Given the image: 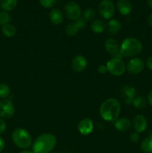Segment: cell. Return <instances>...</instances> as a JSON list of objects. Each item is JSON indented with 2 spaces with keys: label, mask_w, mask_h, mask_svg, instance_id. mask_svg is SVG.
Returning <instances> with one entry per match:
<instances>
[{
  "label": "cell",
  "mask_w": 152,
  "mask_h": 153,
  "mask_svg": "<svg viewBox=\"0 0 152 153\" xmlns=\"http://www.w3.org/2000/svg\"><path fill=\"white\" fill-rule=\"evenodd\" d=\"M121 111L120 102L115 98L104 100L100 106L99 113L101 117L106 122H115L119 118Z\"/></svg>",
  "instance_id": "1"
},
{
  "label": "cell",
  "mask_w": 152,
  "mask_h": 153,
  "mask_svg": "<svg viewBox=\"0 0 152 153\" xmlns=\"http://www.w3.org/2000/svg\"><path fill=\"white\" fill-rule=\"evenodd\" d=\"M57 144V139L51 133H43L34 140L32 144L34 153H50L55 149Z\"/></svg>",
  "instance_id": "2"
},
{
  "label": "cell",
  "mask_w": 152,
  "mask_h": 153,
  "mask_svg": "<svg viewBox=\"0 0 152 153\" xmlns=\"http://www.w3.org/2000/svg\"><path fill=\"white\" fill-rule=\"evenodd\" d=\"M142 49V44L135 37H127L122 42L119 53L122 57L130 58L139 55Z\"/></svg>",
  "instance_id": "3"
},
{
  "label": "cell",
  "mask_w": 152,
  "mask_h": 153,
  "mask_svg": "<svg viewBox=\"0 0 152 153\" xmlns=\"http://www.w3.org/2000/svg\"><path fill=\"white\" fill-rule=\"evenodd\" d=\"M12 140L19 149L23 150L32 146L33 140L31 134L26 129L17 128L12 133Z\"/></svg>",
  "instance_id": "4"
},
{
  "label": "cell",
  "mask_w": 152,
  "mask_h": 153,
  "mask_svg": "<svg viewBox=\"0 0 152 153\" xmlns=\"http://www.w3.org/2000/svg\"><path fill=\"white\" fill-rule=\"evenodd\" d=\"M106 66L107 72L114 76H122L126 70V65L122 58H112L107 61Z\"/></svg>",
  "instance_id": "5"
},
{
  "label": "cell",
  "mask_w": 152,
  "mask_h": 153,
  "mask_svg": "<svg viewBox=\"0 0 152 153\" xmlns=\"http://www.w3.org/2000/svg\"><path fill=\"white\" fill-rule=\"evenodd\" d=\"M64 13L69 20L75 22L81 17V9L75 1H69L64 6Z\"/></svg>",
  "instance_id": "6"
},
{
  "label": "cell",
  "mask_w": 152,
  "mask_h": 153,
  "mask_svg": "<svg viewBox=\"0 0 152 153\" xmlns=\"http://www.w3.org/2000/svg\"><path fill=\"white\" fill-rule=\"evenodd\" d=\"M100 16L104 19H110L115 13V6L111 0H102L98 6Z\"/></svg>",
  "instance_id": "7"
},
{
  "label": "cell",
  "mask_w": 152,
  "mask_h": 153,
  "mask_svg": "<svg viewBox=\"0 0 152 153\" xmlns=\"http://www.w3.org/2000/svg\"><path fill=\"white\" fill-rule=\"evenodd\" d=\"M15 113V108L13 102L9 100H3L0 101V118L10 119Z\"/></svg>",
  "instance_id": "8"
},
{
  "label": "cell",
  "mask_w": 152,
  "mask_h": 153,
  "mask_svg": "<svg viewBox=\"0 0 152 153\" xmlns=\"http://www.w3.org/2000/svg\"><path fill=\"white\" fill-rule=\"evenodd\" d=\"M145 62L139 58H134L130 60L126 65V70L130 74L137 75L143 71Z\"/></svg>",
  "instance_id": "9"
},
{
  "label": "cell",
  "mask_w": 152,
  "mask_h": 153,
  "mask_svg": "<svg viewBox=\"0 0 152 153\" xmlns=\"http://www.w3.org/2000/svg\"><path fill=\"white\" fill-rule=\"evenodd\" d=\"M119 95L126 105L132 103L133 100L137 95V90L134 87L130 85H125L119 90Z\"/></svg>",
  "instance_id": "10"
},
{
  "label": "cell",
  "mask_w": 152,
  "mask_h": 153,
  "mask_svg": "<svg viewBox=\"0 0 152 153\" xmlns=\"http://www.w3.org/2000/svg\"><path fill=\"white\" fill-rule=\"evenodd\" d=\"M77 130L82 135H89L94 129V124L90 118H84L77 124Z\"/></svg>",
  "instance_id": "11"
},
{
  "label": "cell",
  "mask_w": 152,
  "mask_h": 153,
  "mask_svg": "<svg viewBox=\"0 0 152 153\" xmlns=\"http://www.w3.org/2000/svg\"><path fill=\"white\" fill-rule=\"evenodd\" d=\"M132 125L135 131L142 133L146 130L148 127V121L145 117L142 114H137L133 119Z\"/></svg>",
  "instance_id": "12"
},
{
  "label": "cell",
  "mask_w": 152,
  "mask_h": 153,
  "mask_svg": "<svg viewBox=\"0 0 152 153\" xmlns=\"http://www.w3.org/2000/svg\"><path fill=\"white\" fill-rule=\"evenodd\" d=\"M71 65L75 72L81 73L87 67V60L83 55H77L73 58Z\"/></svg>",
  "instance_id": "13"
},
{
  "label": "cell",
  "mask_w": 152,
  "mask_h": 153,
  "mask_svg": "<svg viewBox=\"0 0 152 153\" xmlns=\"http://www.w3.org/2000/svg\"><path fill=\"white\" fill-rule=\"evenodd\" d=\"M104 49L110 55H116L119 52L120 46L116 39L108 38L104 42Z\"/></svg>",
  "instance_id": "14"
},
{
  "label": "cell",
  "mask_w": 152,
  "mask_h": 153,
  "mask_svg": "<svg viewBox=\"0 0 152 153\" xmlns=\"http://www.w3.org/2000/svg\"><path fill=\"white\" fill-rule=\"evenodd\" d=\"M132 123L128 117L118 118L114 122V127L116 130L121 132L128 131L131 128Z\"/></svg>",
  "instance_id": "15"
},
{
  "label": "cell",
  "mask_w": 152,
  "mask_h": 153,
  "mask_svg": "<svg viewBox=\"0 0 152 153\" xmlns=\"http://www.w3.org/2000/svg\"><path fill=\"white\" fill-rule=\"evenodd\" d=\"M49 19L54 25H61L63 22L64 14L60 9L53 8L49 12Z\"/></svg>",
  "instance_id": "16"
},
{
  "label": "cell",
  "mask_w": 152,
  "mask_h": 153,
  "mask_svg": "<svg viewBox=\"0 0 152 153\" xmlns=\"http://www.w3.org/2000/svg\"><path fill=\"white\" fill-rule=\"evenodd\" d=\"M107 25L104 19H97L92 21L90 25V28L92 32L95 34H101L104 32L107 28Z\"/></svg>",
  "instance_id": "17"
},
{
  "label": "cell",
  "mask_w": 152,
  "mask_h": 153,
  "mask_svg": "<svg viewBox=\"0 0 152 153\" xmlns=\"http://www.w3.org/2000/svg\"><path fill=\"white\" fill-rule=\"evenodd\" d=\"M116 7L119 13L125 16L130 14L132 10V5L128 0H119L116 4Z\"/></svg>",
  "instance_id": "18"
},
{
  "label": "cell",
  "mask_w": 152,
  "mask_h": 153,
  "mask_svg": "<svg viewBox=\"0 0 152 153\" xmlns=\"http://www.w3.org/2000/svg\"><path fill=\"white\" fill-rule=\"evenodd\" d=\"M122 25L119 20L116 19H112L109 21L107 25V31L110 35H115L122 30Z\"/></svg>",
  "instance_id": "19"
},
{
  "label": "cell",
  "mask_w": 152,
  "mask_h": 153,
  "mask_svg": "<svg viewBox=\"0 0 152 153\" xmlns=\"http://www.w3.org/2000/svg\"><path fill=\"white\" fill-rule=\"evenodd\" d=\"M1 31L4 37L11 38L16 34V28L13 24L7 23L1 26Z\"/></svg>",
  "instance_id": "20"
},
{
  "label": "cell",
  "mask_w": 152,
  "mask_h": 153,
  "mask_svg": "<svg viewBox=\"0 0 152 153\" xmlns=\"http://www.w3.org/2000/svg\"><path fill=\"white\" fill-rule=\"evenodd\" d=\"M141 150L145 153H152V135L146 137L140 144Z\"/></svg>",
  "instance_id": "21"
},
{
  "label": "cell",
  "mask_w": 152,
  "mask_h": 153,
  "mask_svg": "<svg viewBox=\"0 0 152 153\" xmlns=\"http://www.w3.org/2000/svg\"><path fill=\"white\" fill-rule=\"evenodd\" d=\"M17 0H1L0 7L4 11H10L16 7Z\"/></svg>",
  "instance_id": "22"
},
{
  "label": "cell",
  "mask_w": 152,
  "mask_h": 153,
  "mask_svg": "<svg viewBox=\"0 0 152 153\" xmlns=\"http://www.w3.org/2000/svg\"><path fill=\"white\" fill-rule=\"evenodd\" d=\"M80 28H79L78 25H77L75 22L73 23L68 24L65 28V33L67 36L69 37H74V36L77 35L78 34Z\"/></svg>",
  "instance_id": "23"
},
{
  "label": "cell",
  "mask_w": 152,
  "mask_h": 153,
  "mask_svg": "<svg viewBox=\"0 0 152 153\" xmlns=\"http://www.w3.org/2000/svg\"><path fill=\"white\" fill-rule=\"evenodd\" d=\"M147 102V100H146L145 97H142V96H137V97H136L135 98H134V100H133L131 104L133 105V106H134L135 108L141 110V109H144L146 107Z\"/></svg>",
  "instance_id": "24"
},
{
  "label": "cell",
  "mask_w": 152,
  "mask_h": 153,
  "mask_svg": "<svg viewBox=\"0 0 152 153\" xmlns=\"http://www.w3.org/2000/svg\"><path fill=\"white\" fill-rule=\"evenodd\" d=\"M10 87L5 83L0 84V99L6 100V98L10 96Z\"/></svg>",
  "instance_id": "25"
},
{
  "label": "cell",
  "mask_w": 152,
  "mask_h": 153,
  "mask_svg": "<svg viewBox=\"0 0 152 153\" xmlns=\"http://www.w3.org/2000/svg\"><path fill=\"white\" fill-rule=\"evenodd\" d=\"M95 12L93 9L92 8H86L85 9L83 13V19L85 21H91L95 18Z\"/></svg>",
  "instance_id": "26"
},
{
  "label": "cell",
  "mask_w": 152,
  "mask_h": 153,
  "mask_svg": "<svg viewBox=\"0 0 152 153\" xmlns=\"http://www.w3.org/2000/svg\"><path fill=\"white\" fill-rule=\"evenodd\" d=\"M11 20V16L7 11L0 12V25H4L9 23Z\"/></svg>",
  "instance_id": "27"
},
{
  "label": "cell",
  "mask_w": 152,
  "mask_h": 153,
  "mask_svg": "<svg viewBox=\"0 0 152 153\" xmlns=\"http://www.w3.org/2000/svg\"><path fill=\"white\" fill-rule=\"evenodd\" d=\"M39 2L45 8H52L55 5L57 0H39Z\"/></svg>",
  "instance_id": "28"
},
{
  "label": "cell",
  "mask_w": 152,
  "mask_h": 153,
  "mask_svg": "<svg viewBox=\"0 0 152 153\" xmlns=\"http://www.w3.org/2000/svg\"><path fill=\"white\" fill-rule=\"evenodd\" d=\"M130 140L133 143H137L139 140V133L137 132V131H134L130 134Z\"/></svg>",
  "instance_id": "29"
},
{
  "label": "cell",
  "mask_w": 152,
  "mask_h": 153,
  "mask_svg": "<svg viewBox=\"0 0 152 153\" xmlns=\"http://www.w3.org/2000/svg\"><path fill=\"white\" fill-rule=\"evenodd\" d=\"M97 71H98V73H100V74H105L107 72V66H106L105 64H101V65L98 66V68H97Z\"/></svg>",
  "instance_id": "30"
},
{
  "label": "cell",
  "mask_w": 152,
  "mask_h": 153,
  "mask_svg": "<svg viewBox=\"0 0 152 153\" xmlns=\"http://www.w3.org/2000/svg\"><path fill=\"white\" fill-rule=\"evenodd\" d=\"M6 130V123L4 120L0 118V134H3Z\"/></svg>",
  "instance_id": "31"
},
{
  "label": "cell",
  "mask_w": 152,
  "mask_h": 153,
  "mask_svg": "<svg viewBox=\"0 0 152 153\" xmlns=\"http://www.w3.org/2000/svg\"><path fill=\"white\" fill-rule=\"evenodd\" d=\"M75 22L77 23V25H78L79 28L81 29V28H83L85 26H86V21L84 20V19H83V18H80V19H79L78 20L75 21Z\"/></svg>",
  "instance_id": "32"
},
{
  "label": "cell",
  "mask_w": 152,
  "mask_h": 153,
  "mask_svg": "<svg viewBox=\"0 0 152 153\" xmlns=\"http://www.w3.org/2000/svg\"><path fill=\"white\" fill-rule=\"evenodd\" d=\"M145 65L149 70L152 71V56L148 58L147 61H146Z\"/></svg>",
  "instance_id": "33"
},
{
  "label": "cell",
  "mask_w": 152,
  "mask_h": 153,
  "mask_svg": "<svg viewBox=\"0 0 152 153\" xmlns=\"http://www.w3.org/2000/svg\"><path fill=\"white\" fill-rule=\"evenodd\" d=\"M4 146H5V143H4V139L1 137H0V153L4 150Z\"/></svg>",
  "instance_id": "34"
},
{
  "label": "cell",
  "mask_w": 152,
  "mask_h": 153,
  "mask_svg": "<svg viewBox=\"0 0 152 153\" xmlns=\"http://www.w3.org/2000/svg\"><path fill=\"white\" fill-rule=\"evenodd\" d=\"M148 102L150 105L151 106H152V90L148 93Z\"/></svg>",
  "instance_id": "35"
},
{
  "label": "cell",
  "mask_w": 152,
  "mask_h": 153,
  "mask_svg": "<svg viewBox=\"0 0 152 153\" xmlns=\"http://www.w3.org/2000/svg\"><path fill=\"white\" fill-rule=\"evenodd\" d=\"M148 22L149 25L152 27V12L149 14L148 17Z\"/></svg>",
  "instance_id": "36"
},
{
  "label": "cell",
  "mask_w": 152,
  "mask_h": 153,
  "mask_svg": "<svg viewBox=\"0 0 152 153\" xmlns=\"http://www.w3.org/2000/svg\"><path fill=\"white\" fill-rule=\"evenodd\" d=\"M19 153H34V152H33V151H30V150H28V149H25V150L21 151V152H19Z\"/></svg>",
  "instance_id": "37"
},
{
  "label": "cell",
  "mask_w": 152,
  "mask_h": 153,
  "mask_svg": "<svg viewBox=\"0 0 152 153\" xmlns=\"http://www.w3.org/2000/svg\"><path fill=\"white\" fill-rule=\"evenodd\" d=\"M147 3L148 5L149 6V7L152 9V0H147Z\"/></svg>",
  "instance_id": "38"
},
{
  "label": "cell",
  "mask_w": 152,
  "mask_h": 153,
  "mask_svg": "<svg viewBox=\"0 0 152 153\" xmlns=\"http://www.w3.org/2000/svg\"><path fill=\"white\" fill-rule=\"evenodd\" d=\"M151 135H152V131H151Z\"/></svg>",
  "instance_id": "39"
},
{
  "label": "cell",
  "mask_w": 152,
  "mask_h": 153,
  "mask_svg": "<svg viewBox=\"0 0 152 153\" xmlns=\"http://www.w3.org/2000/svg\"><path fill=\"white\" fill-rule=\"evenodd\" d=\"M0 10H1V7H0ZM0 12H1V11H0Z\"/></svg>",
  "instance_id": "40"
},
{
  "label": "cell",
  "mask_w": 152,
  "mask_h": 153,
  "mask_svg": "<svg viewBox=\"0 0 152 153\" xmlns=\"http://www.w3.org/2000/svg\"><path fill=\"white\" fill-rule=\"evenodd\" d=\"M54 153H60V152H54Z\"/></svg>",
  "instance_id": "41"
}]
</instances>
